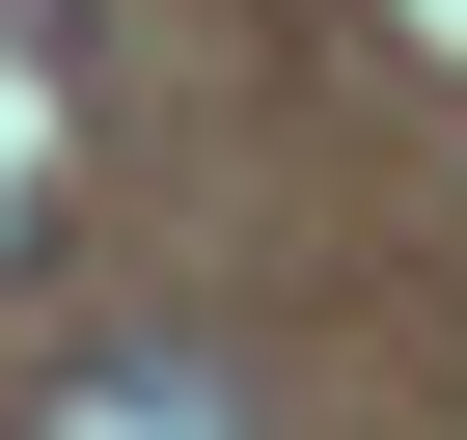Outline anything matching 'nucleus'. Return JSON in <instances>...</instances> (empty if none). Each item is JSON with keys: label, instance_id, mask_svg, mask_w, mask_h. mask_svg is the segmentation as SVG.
Segmentation results:
<instances>
[{"label": "nucleus", "instance_id": "nucleus-1", "mask_svg": "<svg viewBox=\"0 0 467 440\" xmlns=\"http://www.w3.org/2000/svg\"><path fill=\"white\" fill-rule=\"evenodd\" d=\"M28 440H248V385H220L192 330H110V358H56V385H28Z\"/></svg>", "mask_w": 467, "mask_h": 440}]
</instances>
